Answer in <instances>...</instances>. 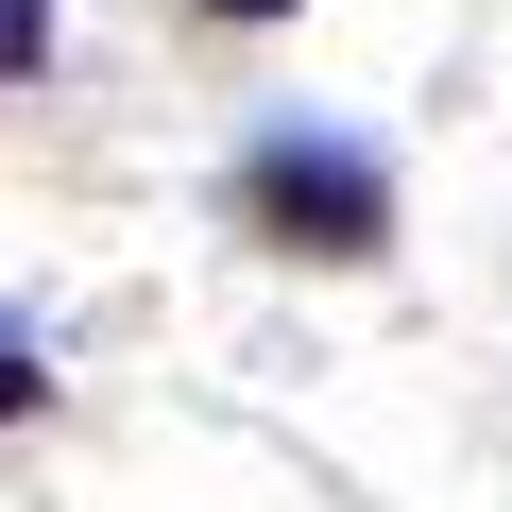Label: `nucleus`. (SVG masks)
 Here are the masks:
<instances>
[{"mask_svg": "<svg viewBox=\"0 0 512 512\" xmlns=\"http://www.w3.org/2000/svg\"><path fill=\"white\" fill-rule=\"evenodd\" d=\"M239 222H256V239H291V256H376V239H393V171H376V137L291 120V137H256V154H239Z\"/></svg>", "mask_w": 512, "mask_h": 512, "instance_id": "1", "label": "nucleus"}, {"mask_svg": "<svg viewBox=\"0 0 512 512\" xmlns=\"http://www.w3.org/2000/svg\"><path fill=\"white\" fill-rule=\"evenodd\" d=\"M35 410H52V359H35L18 325H0V427H35Z\"/></svg>", "mask_w": 512, "mask_h": 512, "instance_id": "2", "label": "nucleus"}, {"mask_svg": "<svg viewBox=\"0 0 512 512\" xmlns=\"http://www.w3.org/2000/svg\"><path fill=\"white\" fill-rule=\"evenodd\" d=\"M222 18H291V0H222Z\"/></svg>", "mask_w": 512, "mask_h": 512, "instance_id": "3", "label": "nucleus"}]
</instances>
